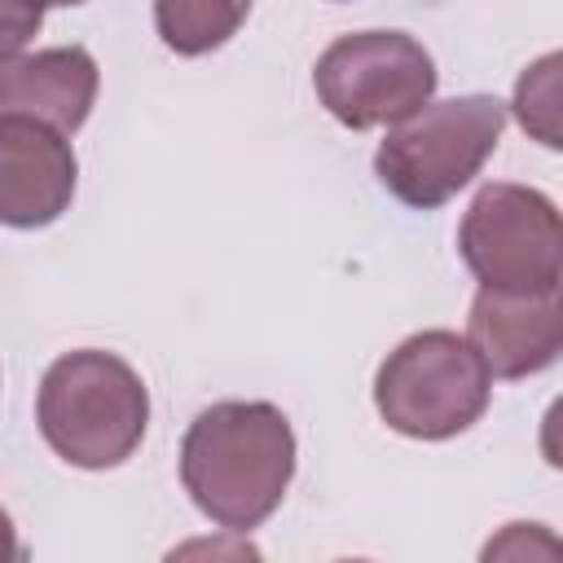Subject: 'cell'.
Wrapping results in <instances>:
<instances>
[{
    "mask_svg": "<svg viewBox=\"0 0 563 563\" xmlns=\"http://www.w3.org/2000/svg\"><path fill=\"white\" fill-rule=\"evenodd\" d=\"M295 475L290 418L268 400H220L180 440V484L224 532L260 528Z\"/></svg>",
    "mask_w": 563,
    "mask_h": 563,
    "instance_id": "6da1fadb",
    "label": "cell"
},
{
    "mask_svg": "<svg viewBox=\"0 0 563 563\" xmlns=\"http://www.w3.org/2000/svg\"><path fill=\"white\" fill-rule=\"evenodd\" d=\"M35 422L62 462L79 471H110L141 449L150 427V391L123 356L79 347L44 369Z\"/></svg>",
    "mask_w": 563,
    "mask_h": 563,
    "instance_id": "7a4b0ae2",
    "label": "cell"
},
{
    "mask_svg": "<svg viewBox=\"0 0 563 563\" xmlns=\"http://www.w3.org/2000/svg\"><path fill=\"white\" fill-rule=\"evenodd\" d=\"M506 128V106L488 92H466L449 101H427L409 119L391 123L374 154V172L387 194L405 207L431 211L466 189Z\"/></svg>",
    "mask_w": 563,
    "mask_h": 563,
    "instance_id": "3957f363",
    "label": "cell"
},
{
    "mask_svg": "<svg viewBox=\"0 0 563 563\" xmlns=\"http://www.w3.org/2000/svg\"><path fill=\"white\" fill-rule=\"evenodd\" d=\"M493 378L466 334H409L374 374L378 418L409 440H449L475 427L488 409Z\"/></svg>",
    "mask_w": 563,
    "mask_h": 563,
    "instance_id": "277c9868",
    "label": "cell"
},
{
    "mask_svg": "<svg viewBox=\"0 0 563 563\" xmlns=\"http://www.w3.org/2000/svg\"><path fill=\"white\" fill-rule=\"evenodd\" d=\"M457 251L484 290H559L563 277V229L559 207L515 180L484 185L457 229Z\"/></svg>",
    "mask_w": 563,
    "mask_h": 563,
    "instance_id": "5b68a950",
    "label": "cell"
},
{
    "mask_svg": "<svg viewBox=\"0 0 563 563\" xmlns=\"http://www.w3.org/2000/svg\"><path fill=\"white\" fill-rule=\"evenodd\" d=\"M312 88L343 128H391L431 101L435 62L405 31H352L317 57Z\"/></svg>",
    "mask_w": 563,
    "mask_h": 563,
    "instance_id": "8992f818",
    "label": "cell"
},
{
    "mask_svg": "<svg viewBox=\"0 0 563 563\" xmlns=\"http://www.w3.org/2000/svg\"><path fill=\"white\" fill-rule=\"evenodd\" d=\"M79 163L66 132L0 114V224L44 229L75 198Z\"/></svg>",
    "mask_w": 563,
    "mask_h": 563,
    "instance_id": "52a82bcc",
    "label": "cell"
},
{
    "mask_svg": "<svg viewBox=\"0 0 563 563\" xmlns=\"http://www.w3.org/2000/svg\"><path fill=\"white\" fill-rule=\"evenodd\" d=\"M466 343L484 361L488 378H528L559 361L563 347V312L559 290H484L471 299Z\"/></svg>",
    "mask_w": 563,
    "mask_h": 563,
    "instance_id": "ba28073f",
    "label": "cell"
},
{
    "mask_svg": "<svg viewBox=\"0 0 563 563\" xmlns=\"http://www.w3.org/2000/svg\"><path fill=\"white\" fill-rule=\"evenodd\" d=\"M97 88H101V70L92 53L79 44L0 57V114L35 119L66 136L84 128V119L92 114Z\"/></svg>",
    "mask_w": 563,
    "mask_h": 563,
    "instance_id": "9c48e42d",
    "label": "cell"
},
{
    "mask_svg": "<svg viewBox=\"0 0 563 563\" xmlns=\"http://www.w3.org/2000/svg\"><path fill=\"white\" fill-rule=\"evenodd\" d=\"M251 0H154V31L180 57H202L238 35Z\"/></svg>",
    "mask_w": 563,
    "mask_h": 563,
    "instance_id": "30bf717a",
    "label": "cell"
},
{
    "mask_svg": "<svg viewBox=\"0 0 563 563\" xmlns=\"http://www.w3.org/2000/svg\"><path fill=\"white\" fill-rule=\"evenodd\" d=\"M515 114L523 132H532L541 145L559 150V53H545L532 62L515 84Z\"/></svg>",
    "mask_w": 563,
    "mask_h": 563,
    "instance_id": "8fae6325",
    "label": "cell"
},
{
    "mask_svg": "<svg viewBox=\"0 0 563 563\" xmlns=\"http://www.w3.org/2000/svg\"><path fill=\"white\" fill-rule=\"evenodd\" d=\"M44 9L35 0H0V57L22 53L26 40L40 31Z\"/></svg>",
    "mask_w": 563,
    "mask_h": 563,
    "instance_id": "7c38bea8",
    "label": "cell"
},
{
    "mask_svg": "<svg viewBox=\"0 0 563 563\" xmlns=\"http://www.w3.org/2000/svg\"><path fill=\"white\" fill-rule=\"evenodd\" d=\"M4 559H22V545H18V532H13V519L0 510V563Z\"/></svg>",
    "mask_w": 563,
    "mask_h": 563,
    "instance_id": "4fadbf2b",
    "label": "cell"
},
{
    "mask_svg": "<svg viewBox=\"0 0 563 563\" xmlns=\"http://www.w3.org/2000/svg\"><path fill=\"white\" fill-rule=\"evenodd\" d=\"M40 9H66V4H84V0H35Z\"/></svg>",
    "mask_w": 563,
    "mask_h": 563,
    "instance_id": "5bb4252c",
    "label": "cell"
}]
</instances>
